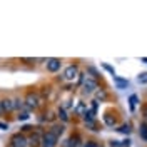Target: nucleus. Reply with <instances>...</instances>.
<instances>
[{
    "label": "nucleus",
    "mask_w": 147,
    "mask_h": 147,
    "mask_svg": "<svg viewBox=\"0 0 147 147\" xmlns=\"http://www.w3.org/2000/svg\"><path fill=\"white\" fill-rule=\"evenodd\" d=\"M24 102H25V107L30 110H35L40 107V102H42V99L38 97V94L37 92H27V95H25V99H24Z\"/></svg>",
    "instance_id": "f257e3e1"
},
{
    "label": "nucleus",
    "mask_w": 147,
    "mask_h": 147,
    "mask_svg": "<svg viewBox=\"0 0 147 147\" xmlns=\"http://www.w3.org/2000/svg\"><path fill=\"white\" fill-rule=\"evenodd\" d=\"M27 146H28V139L22 132H17L10 137V147H27Z\"/></svg>",
    "instance_id": "f03ea898"
},
{
    "label": "nucleus",
    "mask_w": 147,
    "mask_h": 147,
    "mask_svg": "<svg viewBox=\"0 0 147 147\" xmlns=\"http://www.w3.org/2000/svg\"><path fill=\"white\" fill-rule=\"evenodd\" d=\"M57 142H59V137H55L52 132L47 130L45 134H42V144H40V147H57Z\"/></svg>",
    "instance_id": "7ed1b4c3"
},
{
    "label": "nucleus",
    "mask_w": 147,
    "mask_h": 147,
    "mask_svg": "<svg viewBox=\"0 0 147 147\" xmlns=\"http://www.w3.org/2000/svg\"><path fill=\"white\" fill-rule=\"evenodd\" d=\"M77 77H79V67H77L75 64L69 65V67L65 69V72H64V79L69 80V82H72V80H75Z\"/></svg>",
    "instance_id": "20e7f679"
},
{
    "label": "nucleus",
    "mask_w": 147,
    "mask_h": 147,
    "mask_svg": "<svg viewBox=\"0 0 147 147\" xmlns=\"http://www.w3.org/2000/svg\"><path fill=\"white\" fill-rule=\"evenodd\" d=\"M80 140H82L80 139V134L75 132V134H72L69 139H65L64 142H62V147H79L80 146Z\"/></svg>",
    "instance_id": "39448f33"
},
{
    "label": "nucleus",
    "mask_w": 147,
    "mask_h": 147,
    "mask_svg": "<svg viewBox=\"0 0 147 147\" xmlns=\"http://www.w3.org/2000/svg\"><path fill=\"white\" fill-rule=\"evenodd\" d=\"M97 89H99L97 80H94V79H85V82H84V92H85V94H92V92H95Z\"/></svg>",
    "instance_id": "423d86ee"
},
{
    "label": "nucleus",
    "mask_w": 147,
    "mask_h": 147,
    "mask_svg": "<svg viewBox=\"0 0 147 147\" xmlns=\"http://www.w3.org/2000/svg\"><path fill=\"white\" fill-rule=\"evenodd\" d=\"M40 144H42V136H40V132L34 130V132L30 134V137H28V146L30 147H40Z\"/></svg>",
    "instance_id": "0eeeda50"
},
{
    "label": "nucleus",
    "mask_w": 147,
    "mask_h": 147,
    "mask_svg": "<svg viewBox=\"0 0 147 147\" xmlns=\"http://www.w3.org/2000/svg\"><path fill=\"white\" fill-rule=\"evenodd\" d=\"M60 59H47V70L49 72H57V70H60Z\"/></svg>",
    "instance_id": "6e6552de"
},
{
    "label": "nucleus",
    "mask_w": 147,
    "mask_h": 147,
    "mask_svg": "<svg viewBox=\"0 0 147 147\" xmlns=\"http://www.w3.org/2000/svg\"><path fill=\"white\" fill-rule=\"evenodd\" d=\"M49 132H52L55 137H60L65 132V127H64V124H52L50 129H49Z\"/></svg>",
    "instance_id": "1a4fd4ad"
},
{
    "label": "nucleus",
    "mask_w": 147,
    "mask_h": 147,
    "mask_svg": "<svg viewBox=\"0 0 147 147\" xmlns=\"http://www.w3.org/2000/svg\"><path fill=\"white\" fill-rule=\"evenodd\" d=\"M104 122H105V125L114 127V125L117 124V117H115V115H112L110 112H105V114H104Z\"/></svg>",
    "instance_id": "9d476101"
},
{
    "label": "nucleus",
    "mask_w": 147,
    "mask_h": 147,
    "mask_svg": "<svg viewBox=\"0 0 147 147\" xmlns=\"http://www.w3.org/2000/svg\"><path fill=\"white\" fill-rule=\"evenodd\" d=\"M2 102V110L3 112H12V110H15L13 109V100L12 99H3V100H0Z\"/></svg>",
    "instance_id": "9b49d317"
},
{
    "label": "nucleus",
    "mask_w": 147,
    "mask_h": 147,
    "mask_svg": "<svg viewBox=\"0 0 147 147\" xmlns=\"http://www.w3.org/2000/svg\"><path fill=\"white\" fill-rule=\"evenodd\" d=\"M112 79H114V82L117 84L119 89H125V87H129V80L127 79H122V77H119V75H114Z\"/></svg>",
    "instance_id": "f8f14e48"
},
{
    "label": "nucleus",
    "mask_w": 147,
    "mask_h": 147,
    "mask_svg": "<svg viewBox=\"0 0 147 147\" xmlns=\"http://www.w3.org/2000/svg\"><path fill=\"white\" fill-rule=\"evenodd\" d=\"M139 136H140V139H142V140H146V142H147V122H142V124H140Z\"/></svg>",
    "instance_id": "ddd939ff"
},
{
    "label": "nucleus",
    "mask_w": 147,
    "mask_h": 147,
    "mask_svg": "<svg viewBox=\"0 0 147 147\" xmlns=\"http://www.w3.org/2000/svg\"><path fill=\"white\" fill-rule=\"evenodd\" d=\"M57 117L62 120V122H69V115H67V112H65L64 107H60V109L57 110Z\"/></svg>",
    "instance_id": "4468645a"
},
{
    "label": "nucleus",
    "mask_w": 147,
    "mask_h": 147,
    "mask_svg": "<svg viewBox=\"0 0 147 147\" xmlns=\"http://www.w3.org/2000/svg\"><path fill=\"white\" fill-rule=\"evenodd\" d=\"M13 109H17L18 112L25 110V102L22 100V99H13Z\"/></svg>",
    "instance_id": "2eb2a0df"
},
{
    "label": "nucleus",
    "mask_w": 147,
    "mask_h": 147,
    "mask_svg": "<svg viewBox=\"0 0 147 147\" xmlns=\"http://www.w3.org/2000/svg\"><path fill=\"white\" fill-rule=\"evenodd\" d=\"M94 94H95V97H97V102H99V100H105V99H107V92L104 90V89H100V90H95Z\"/></svg>",
    "instance_id": "dca6fc26"
},
{
    "label": "nucleus",
    "mask_w": 147,
    "mask_h": 147,
    "mask_svg": "<svg viewBox=\"0 0 147 147\" xmlns=\"http://www.w3.org/2000/svg\"><path fill=\"white\" fill-rule=\"evenodd\" d=\"M87 112V105H85V102H80L79 104V107L75 109V114H79V115H82L84 117V114Z\"/></svg>",
    "instance_id": "f3484780"
},
{
    "label": "nucleus",
    "mask_w": 147,
    "mask_h": 147,
    "mask_svg": "<svg viewBox=\"0 0 147 147\" xmlns=\"http://www.w3.org/2000/svg\"><path fill=\"white\" fill-rule=\"evenodd\" d=\"M117 130H119L120 134H130V130H132V129H130V124H122V125H119V129H117Z\"/></svg>",
    "instance_id": "a211bd4d"
},
{
    "label": "nucleus",
    "mask_w": 147,
    "mask_h": 147,
    "mask_svg": "<svg viewBox=\"0 0 147 147\" xmlns=\"http://www.w3.org/2000/svg\"><path fill=\"white\" fill-rule=\"evenodd\" d=\"M28 117H30V112H28V110H20L18 115H17L18 120H27Z\"/></svg>",
    "instance_id": "6ab92c4d"
},
{
    "label": "nucleus",
    "mask_w": 147,
    "mask_h": 147,
    "mask_svg": "<svg viewBox=\"0 0 147 147\" xmlns=\"http://www.w3.org/2000/svg\"><path fill=\"white\" fill-rule=\"evenodd\" d=\"M85 125H87L89 129H92V130H99V129H97V122H95V119L85 120Z\"/></svg>",
    "instance_id": "aec40b11"
},
{
    "label": "nucleus",
    "mask_w": 147,
    "mask_h": 147,
    "mask_svg": "<svg viewBox=\"0 0 147 147\" xmlns=\"http://www.w3.org/2000/svg\"><path fill=\"white\" fill-rule=\"evenodd\" d=\"M129 102H130V109L134 110V109H136V105H137V102H139V97L136 95V94H134V95H130Z\"/></svg>",
    "instance_id": "412c9836"
},
{
    "label": "nucleus",
    "mask_w": 147,
    "mask_h": 147,
    "mask_svg": "<svg viewBox=\"0 0 147 147\" xmlns=\"http://www.w3.org/2000/svg\"><path fill=\"white\" fill-rule=\"evenodd\" d=\"M87 72L92 74V79H94V80H97V79H99V72H97L94 67H87Z\"/></svg>",
    "instance_id": "4be33fe9"
},
{
    "label": "nucleus",
    "mask_w": 147,
    "mask_h": 147,
    "mask_svg": "<svg viewBox=\"0 0 147 147\" xmlns=\"http://www.w3.org/2000/svg\"><path fill=\"white\" fill-rule=\"evenodd\" d=\"M102 67H104V69H105V70L110 74V75H112V77L115 75V70H114V67H110L109 64H105V62H104V64H102Z\"/></svg>",
    "instance_id": "5701e85b"
},
{
    "label": "nucleus",
    "mask_w": 147,
    "mask_h": 147,
    "mask_svg": "<svg viewBox=\"0 0 147 147\" xmlns=\"http://www.w3.org/2000/svg\"><path fill=\"white\" fill-rule=\"evenodd\" d=\"M137 80H139L140 84H147V72H142V74H139Z\"/></svg>",
    "instance_id": "b1692460"
},
{
    "label": "nucleus",
    "mask_w": 147,
    "mask_h": 147,
    "mask_svg": "<svg viewBox=\"0 0 147 147\" xmlns=\"http://www.w3.org/2000/svg\"><path fill=\"white\" fill-rule=\"evenodd\" d=\"M55 117H57V115H54V112H50V110L45 112V120H49V122H54Z\"/></svg>",
    "instance_id": "393cba45"
},
{
    "label": "nucleus",
    "mask_w": 147,
    "mask_h": 147,
    "mask_svg": "<svg viewBox=\"0 0 147 147\" xmlns=\"http://www.w3.org/2000/svg\"><path fill=\"white\" fill-rule=\"evenodd\" d=\"M82 147H100V146H99V144H97L95 140H87V142H85V144H84Z\"/></svg>",
    "instance_id": "a878e982"
},
{
    "label": "nucleus",
    "mask_w": 147,
    "mask_h": 147,
    "mask_svg": "<svg viewBox=\"0 0 147 147\" xmlns=\"http://www.w3.org/2000/svg\"><path fill=\"white\" fill-rule=\"evenodd\" d=\"M90 112L94 114V115L97 114V100H94V102H92V109H90Z\"/></svg>",
    "instance_id": "bb28decb"
},
{
    "label": "nucleus",
    "mask_w": 147,
    "mask_h": 147,
    "mask_svg": "<svg viewBox=\"0 0 147 147\" xmlns=\"http://www.w3.org/2000/svg\"><path fill=\"white\" fill-rule=\"evenodd\" d=\"M120 146H122V147H130V139H125V140H120Z\"/></svg>",
    "instance_id": "cd10ccee"
},
{
    "label": "nucleus",
    "mask_w": 147,
    "mask_h": 147,
    "mask_svg": "<svg viewBox=\"0 0 147 147\" xmlns=\"http://www.w3.org/2000/svg\"><path fill=\"white\" fill-rule=\"evenodd\" d=\"M109 144H110V147H122L120 146V140H110Z\"/></svg>",
    "instance_id": "c85d7f7f"
},
{
    "label": "nucleus",
    "mask_w": 147,
    "mask_h": 147,
    "mask_svg": "<svg viewBox=\"0 0 147 147\" xmlns=\"http://www.w3.org/2000/svg\"><path fill=\"white\" fill-rule=\"evenodd\" d=\"M22 62H25V64H34V62H37L35 59H20Z\"/></svg>",
    "instance_id": "c756f323"
},
{
    "label": "nucleus",
    "mask_w": 147,
    "mask_h": 147,
    "mask_svg": "<svg viewBox=\"0 0 147 147\" xmlns=\"http://www.w3.org/2000/svg\"><path fill=\"white\" fill-rule=\"evenodd\" d=\"M32 125H24V127H22V134H24V132H30V130H32Z\"/></svg>",
    "instance_id": "7c9ffc66"
},
{
    "label": "nucleus",
    "mask_w": 147,
    "mask_h": 147,
    "mask_svg": "<svg viewBox=\"0 0 147 147\" xmlns=\"http://www.w3.org/2000/svg\"><path fill=\"white\" fill-rule=\"evenodd\" d=\"M85 82V79H84V74H79V85H82Z\"/></svg>",
    "instance_id": "2f4dec72"
},
{
    "label": "nucleus",
    "mask_w": 147,
    "mask_h": 147,
    "mask_svg": "<svg viewBox=\"0 0 147 147\" xmlns=\"http://www.w3.org/2000/svg\"><path fill=\"white\" fill-rule=\"evenodd\" d=\"M9 129V124H3V122H0V130H7Z\"/></svg>",
    "instance_id": "473e14b6"
},
{
    "label": "nucleus",
    "mask_w": 147,
    "mask_h": 147,
    "mask_svg": "<svg viewBox=\"0 0 147 147\" xmlns=\"http://www.w3.org/2000/svg\"><path fill=\"white\" fill-rule=\"evenodd\" d=\"M2 112H3V110H2V102H0V114H2Z\"/></svg>",
    "instance_id": "72a5a7b5"
}]
</instances>
